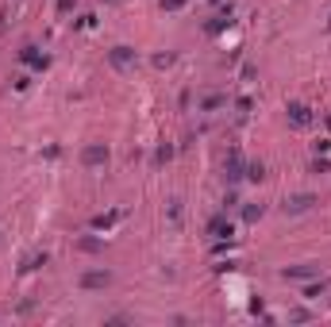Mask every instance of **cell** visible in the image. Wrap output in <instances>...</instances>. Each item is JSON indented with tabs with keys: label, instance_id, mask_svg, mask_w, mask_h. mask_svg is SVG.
Listing matches in <instances>:
<instances>
[{
	"label": "cell",
	"instance_id": "cell-1",
	"mask_svg": "<svg viewBox=\"0 0 331 327\" xmlns=\"http://www.w3.org/2000/svg\"><path fill=\"white\" fill-rule=\"evenodd\" d=\"M108 281H112L108 273H85V277H81V285H85V289H104Z\"/></svg>",
	"mask_w": 331,
	"mask_h": 327
},
{
	"label": "cell",
	"instance_id": "cell-2",
	"mask_svg": "<svg viewBox=\"0 0 331 327\" xmlns=\"http://www.w3.org/2000/svg\"><path fill=\"white\" fill-rule=\"evenodd\" d=\"M85 162H89V165L108 162V150H104V147H89V150H85Z\"/></svg>",
	"mask_w": 331,
	"mask_h": 327
},
{
	"label": "cell",
	"instance_id": "cell-4",
	"mask_svg": "<svg viewBox=\"0 0 331 327\" xmlns=\"http://www.w3.org/2000/svg\"><path fill=\"white\" fill-rule=\"evenodd\" d=\"M308 204H312V196H297V200H289L285 208H289V212H304Z\"/></svg>",
	"mask_w": 331,
	"mask_h": 327
},
{
	"label": "cell",
	"instance_id": "cell-6",
	"mask_svg": "<svg viewBox=\"0 0 331 327\" xmlns=\"http://www.w3.org/2000/svg\"><path fill=\"white\" fill-rule=\"evenodd\" d=\"M289 112H293V119H297V123H308V112H304L301 104H293V108H289Z\"/></svg>",
	"mask_w": 331,
	"mask_h": 327
},
{
	"label": "cell",
	"instance_id": "cell-3",
	"mask_svg": "<svg viewBox=\"0 0 331 327\" xmlns=\"http://www.w3.org/2000/svg\"><path fill=\"white\" fill-rule=\"evenodd\" d=\"M112 62H115V66H131V50H127V46H115Z\"/></svg>",
	"mask_w": 331,
	"mask_h": 327
},
{
	"label": "cell",
	"instance_id": "cell-5",
	"mask_svg": "<svg viewBox=\"0 0 331 327\" xmlns=\"http://www.w3.org/2000/svg\"><path fill=\"white\" fill-rule=\"evenodd\" d=\"M316 266H297V269H285V277H312Z\"/></svg>",
	"mask_w": 331,
	"mask_h": 327
}]
</instances>
